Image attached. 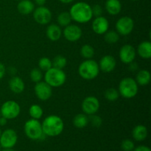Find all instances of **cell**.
<instances>
[{
    "instance_id": "cell-1",
    "label": "cell",
    "mask_w": 151,
    "mask_h": 151,
    "mask_svg": "<svg viewBox=\"0 0 151 151\" xmlns=\"http://www.w3.org/2000/svg\"><path fill=\"white\" fill-rule=\"evenodd\" d=\"M69 14L72 20L80 24L87 23L93 17L91 7L84 1H79L73 4L69 10Z\"/></svg>"
},
{
    "instance_id": "cell-2",
    "label": "cell",
    "mask_w": 151,
    "mask_h": 151,
    "mask_svg": "<svg viewBox=\"0 0 151 151\" xmlns=\"http://www.w3.org/2000/svg\"><path fill=\"white\" fill-rule=\"evenodd\" d=\"M43 133L47 137H55L60 135L64 128V123L61 118L57 115H50L41 123Z\"/></svg>"
},
{
    "instance_id": "cell-3",
    "label": "cell",
    "mask_w": 151,
    "mask_h": 151,
    "mask_svg": "<svg viewBox=\"0 0 151 151\" xmlns=\"http://www.w3.org/2000/svg\"><path fill=\"white\" fill-rule=\"evenodd\" d=\"M100 68L97 61L93 59H86L78 67V74L83 79L90 81L97 78Z\"/></svg>"
},
{
    "instance_id": "cell-4",
    "label": "cell",
    "mask_w": 151,
    "mask_h": 151,
    "mask_svg": "<svg viewBox=\"0 0 151 151\" xmlns=\"http://www.w3.org/2000/svg\"><path fill=\"white\" fill-rule=\"evenodd\" d=\"M24 134L32 140H43L47 136L43 133L41 123L38 119H31L27 121L24 127Z\"/></svg>"
},
{
    "instance_id": "cell-5",
    "label": "cell",
    "mask_w": 151,
    "mask_h": 151,
    "mask_svg": "<svg viewBox=\"0 0 151 151\" xmlns=\"http://www.w3.org/2000/svg\"><path fill=\"white\" fill-rule=\"evenodd\" d=\"M66 81V73L63 69L52 67L46 72L44 75V81L50 86L60 87L65 83Z\"/></svg>"
},
{
    "instance_id": "cell-6",
    "label": "cell",
    "mask_w": 151,
    "mask_h": 151,
    "mask_svg": "<svg viewBox=\"0 0 151 151\" xmlns=\"http://www.w3.org/2000/svg\"><path fill=\"white\" fill-rule=\"evenodd\" d=\"M139 87L137 81L131 78H125L119 84V93L124 98L131 99L138 93Z\"/></svg>"
},
{
    "instance_id": "cell-7",
    "label": "cell",
    "mask_w": 151,
    "mask_h": 151,
    "mask_svg": "<svg viewBox=\"0 0 151 151\" xmlns=\"http://www.w3.org/2000/svg\"><path fill=\"white\" fill-rule=\"evenodd\" d=\"M21 112V107L19 103L13 100H8L3 103L0 109L1 116L7 119H16Z\"/></svg>"
},
{
    "instance_id": "cell-8",
    "label": "cell",
    "mask_w": 151,
    "mask_h": 151,
    "mask_svg": "<svg viewBox=\"0 0 151 151\" xmlns=\"http://www.w3.org/2000/svg\"><path fill=\"white\" fill-rule=\"evenodd\" d=\"M18 141V135L13 129L4 130L0 136V145L1 148H13Z\"/></svg>"
},
{
    "instance_id": "cell-9",
    "label": "cell",
    "mask_w": 151,
    "mask_h": 151,
    "mask_svg": "<svg viewBox=\"0 0 151 151\" xmlns=\"http://www.w3.org/2000/svg\"><path fill=\"white\" fill-rule=\"evenodd\" d=\"M115 27L119 35H128L134 30V22L129 16H122L118 19Z\"/></svg>"
},
{
    "instance_id": "cell-10",
    "label": "cell",
    "mask_w": 151,
    "mask_h": 151,
    "mask_svg": "<svg viewBox=\"0 0 151 151\" xmlns=\"http://www.w3.org/2000/svg\"><path fill=\"white\" fill-rule=\"evenodd\" d=\"M33 18L38 24L45 25L51 22L52 13L47 7L38 6L33 10Z\"/></svg>"
},
{
    "instance_id": "cell-11",
    "label": "cell",
    "mask_w": 151,
    "mask_h": 151,
    "mask_svg": "<svg viewBox=\"0 0 151 151\" xmlns=\"http://www.w3.org/2000/svg\"><path fill=\"white\" fill-rule=\"evenodd\" d=\"M35 95L41 101H47L52 94V88L45 81L36 83L34 88Z\"/></svg>"
},
{
    "instance_id": "cell-12",
    "label": "cell",
    "mask_w": 151,
    "mask_h": 151,
    "mask_svg": "<svg viewBox=\"0 0 151 151\" xmlns=\"http://www.w3.org/2000/svg\"><path fill=\"white\" fill-rule=\"evenodd\" d=\"M100 101L97 97L89 96L86 97L82 103V110L86 115L95 114L100 109Z\"/></svg>"
},
{
    "instance_id": "cell-13",
    "label": "cell",
    "mask_w": 151,
    "mask_h": 151,
    "mask_svg": "<svg viewBox=\"0 0 151 151\" xmlns=\"http://www.w3.org/2000/svg\"><path fill=\"white\" fill-rule=\"evenodd\" d=\"M137 51L131 44H125L119 50V56L120 60L125 64H129L136 58Z\"/></svg>"
},
{
    "instance_id": "cell-14",
    "label": "cell",
    "mask_w": 151,
    "mask_h": 151,
    "mask_svg": "<svg viewBox=\"0 0 151 151\" xmlns=\"http://www.w3.org/2000/svg\"><path fill=\"white\" fill-rule=\"evenodd\" d=\"M82 29L76 24H69L63 29V35L67 41L70 42L78 41L82 36Z\"/></svg>"
},
{
    "instance_id": "cell-15",
    "label": "cell",
    "mask_w": 151,
    "mask_h": 151,
    "mask_svg": "<svg viewBox=\"0 0 151 151\" xmlns=\"http://www.w3.org/2000/svg\"><path fill=\"white\" fill-rule=\"evenodd\" d=\"M109 27V22L106 18L103 16L95 17L92 22L91 28L95 33L98 35H103L108 31Z\"/></svg>"
},
{
    "instance_id": "cell-16",
    "label": "cell",
    "mask_w": 151,
    "mask_h": 151,
    "mask_svg": "<svg viewBox=\"0 0 151 151\" xmlns=\"http://www.w3.org/2000/svg\"><path fill=\"white\" fill-rule=\"evenodd\" d=\"M98 65L100 70H101L102 72L109 73V72L114 70V69L116 68V59L112 55H105L100 59V63H98Z\"/></svg>"
},
{
    "instance_id": "cell-17",
    "label": "cell",
    "mask_w": 151,
    "mask_h": 151,
    "mask_svg": "<svg viewBox=\"0 0 151 151\" xmlns=\"http://www.w3.org/2000/svg\"><path fill=\"white\" fill-rule=\"evenodd\" d=\"M9 88L15 94H21L24 90V83L19 77L13 76L9 81Z\"/></svg>"
},
{
    "instance_id": "cell-18",
    "label": "cell",
    "mask_w": 151,
    "mask_h": 151,
    "mask_svg": "<svg viewBox=\"0 0 151 151\" xmlns=\"http://www.w3.org/2000/svg\"><path fill=\"white\" fill-rule=\"evenodd\" d=\"M62 35V30L60 26L57 24L49 25L47 29V36L50 41H57L60 38Z\"/></svg>"
},
{
    "instance_id": "cell-19",
    "label": "cell",
    "mask_w": 151,
    "mask_h": 151,
    "mask_svg": "<svg viewBox=\"0 0 151 151\" xmlns=\"http://www.w3.org/2000/svg\"><path fill=\"white\" fill-rule=\"evenodd\" d=\"M106 10L111 16H116L122 10V4L119 0H106Z\"/></svg>"
},
{
    "instance_id": "cell-20",
    "label": "cell",
    "mask_w": 151,
    "mask_h": 151,
    "mask_svg": "<svg viewBox=\"0 0 151 151\" xmlns=\"http://www.w3.org/2000/svg\"><path fill=\"white\" fill-rule=\"evenodd\" d=\"M148 131L147 127L143 125H138L133 129L132 137L136 141L142 142L147 138Z\"/></svg>"
},
{
    "instance_id": "cell-21",
    "label": "cell",
    "mask_w": 151,
    "mask_h": 151,
    "mask_svg": "<svg viewBox=\"0 0 151 151\" xmlns=\"http://www.w3.org/2000/svg\"><path fill=\"white\" fill-rule=\"evenodd\" d=\"M137 52L143 59H150L151 58V43L150 41H142L139 44Z\"/></svg>"
},
{
    "instance_id": "cell-22",
    "label": "cell",
    "mask_w": 151,
    "mask_h": 151,
    "mask_svg": "<svg viewBox=\"0 0 151 151\" xmlns=\"http://www.w3.org/2000/svg\"><path fill=\"white\" fill-rule=\"evenodd\" d=\"M18 11L23 15H28L35 10V5L30 0H21L17 5Z\"/></svg>"
},
{
    "instance_id": "cell-23",
    "label": "cell",
    "mask_w": 151,
    "mask_h": 151,
    "mask_svg": "<svg viewBox=\"0 0 151 151\" xmlns=\"http://www.w3.org/2000/svg\"><path fill=\"white\" fill-rule=\"evenodd\" d=\"M150 73L149 71L146 69H142L137 73L135 81H137L138 85L146 86L150 82Z\"/></svg>"
},
{
    "instance_id": "cell-24",
    "label": "cell",
    "mask_w": 151,
    "mask_h": 151,
    "mask_svg": "<svg viewBox=\"0 0 151 151\" xmlns=\"http://www.w3.org/2000/svg\"><path fill=\"white\" fill-rule=\"evenodd\" d=\"M88 124V116L85 114H78L73 119V125L77 128H83Z\"/></svg>"
},
{
    "instance_id": "cell-25",
    "label": "cell",
    "mask_w": 151,
    "mask_h": 151,
    "mask_svg": "<svg viewBox=\"0 0 151 151\" xmlns=\"http://www.w3.org/2000/svg\"><path fill=\"white\" fill-rule=\"evenodd\" d=\"M29 114L32 119H39L42 117L44 111H43L42 108L39 105L33 104L29 107Z\"/></svg>"
},
{
    "instance_id": "cell-26",
    "label": "cell",
    "mask_w": 151,
    "mask_h": 151,
    "mask_svg": "<svg viewBox=\"0 0 151 151\" xmlns=\"http://www.w3.org/2000/svg\"><path fill=\"white\" fill-rule=\"evenodd\" d=\"M72 20L69 12H62L58 15L57 19L58 23L61 27H66L70 24Z\"/></svg>"
},
{
    "instance_id": "cell-27",
    "label": "cell",
    "mask_w": 151,
    "mask_h": 151,
    "mask_svg": "<svg viewBox=\"0 0 151 151\" xmlns=\"http://www.w3.org/2000/svg\"><path fill=\"white\" fill-rule=\"evenodd\" d=\"M81 55L85 59H91L94 55V50L89 44H84L81 49Z\"/></svg>"
},
{
    "instance_id": "cell-28",
    "label": "cell",
    "mask_w": 151,
    "mask_h": 151,
    "mask_svg": "<svg viewBox=\"0 0 151 151\" xmlns=\"http://www.w3.org/2000/svg\"><path fill=\"white\" fill-rule=\"evenodd\" d=\"M104 40L108 44H115L119 40V35L116 31H107L104 34Z\"/></svg>"
},
{
    "instance_id": "cell-29",
    "label": "cell",
    "mask_w": 151,
    "mask_h": 151,
    "mask_svg": "<svg viewBox=\"0 0 151 151\" xmlns=\"http://www.w3.org/2000/svg\"><path fill=\"white\" fill-rule=\"evenodd\" d=\"M52 63V67L63 69L67 64V60L64 56L57 55L53 58Z\"/></svg>"
},
{
    "instance_id": "cell-30",
    "label": "cell",
    "mask_w": 151,
    "mask_h": 151,
    "mask_svg": "<svg viewBox=\"0 0 151 151\" xmlns=\"http://www.w3.org/2000/svg\"><path fill=\"white\" fill-rule=\"evenodd\" d=\"M104 96L107 100L110 102H114L118 100L119 97V93L116 88H109L106 90L104 93Z\"/></svg>"
},
{
    "instance_id": "cell-31",
    "label": "cell",
    "mask_w": 151,
    "mask_h": 151,
    "mask_svg": "<svg viewBox=\"0 0 151 151\" xmlns=\"http://www.w3.org/2000/svg\"><path fill=\"white\" fill-rule=\"evenodd\" d=\"M38 66L39 69L41 71H44L47 72V70L52 67V60H50L49 58L43 57L38 61Z\"/></svg>"
},
{
    "instance_id": "cell-32",
    "label": "cell",
    "mask_w": 151,
    "mask_h": 151,
    "mask_svg": "<svg viewBox=\"0 0 151 151\" xmlns=\"http://www.w3.org/2000/svg\"><path fill=\"white\" fill-rule=\"evenodd\" d=\"M29 76H30L31 81L36 83L41 81V79L43 78V74L39 68H35V69L31 70Z\"/></svg>"
},
{
    "instance_id": "cell-33",
    "label": "cell",
    "mask_w": 151,
    "mask_h": 151,
    "mask_svg": "<svg viewBox=\"0 0 151 151\" xmlns=\"http://www.w3.org/2000/svg\"><path fill=\"white\" fill-rule=\"evenodd\" d=\"M88 122H91V125L95 128H100L103 124V119L100 116H97V115H88Z\"/></svg>"
},
{
    "instance_id": "cell-34",
    "label": "cell",
    "mask_w": 151,
    "mask_h": 151,
    "mask_svg": "<svg viewBox=\"0 0 151 151\" xmlns=\"http://www.w3.org/2000/svg\"><path fill=\"white\" fill-rule=\"evenodd\" d=\"M121 147L123 151H133L135 147V145L132 140L125 139L122 142Z\"/></svg>"
},
{
    "instance_id": "cell-35",
    "label": "cell",
    "mask_w": 151,
    "mask_h": 151,
    "mask_svg": "<svg viewBox=\"0 0 151 151\" xmlns=\"http://www.w3.org/2000/svg\"><path fill=\"white\" fill-rule=\"evenodd\" d=\"M91 10H92L93 16L95 17L101 16L103 14V8L100 4H94L93 7H91Z\"/></svg>"
},
{
    "instance_id": "cell-36",
    "label": "cell",
    "mask_w": 151,
    "mask_h": 151,
    "mask_svg": "<svg viewBox=\"0 0 151 151\" xmlns=\"http://www.w3.org/2000/svg\"><path fill=\"white\" fill-rule=\"evenodd\" d=\"M129 69L131 72H136L137 70H138L139 69V65L137 62H131L129 63Z\"/></svg>"
},
{
    "instance_id": "cell-37",
    "label": "cell",
    "mask_w": 151,
    "mask_h": 151,
    "mask_svg": "<svg viewBox=\"0 0 151 151\" xmlns=\"http://www.w3.org/2000/svg\"><path fill=\"white\" fill-rule=\"evenodd\" d=\"M134 151H151L150 148L145 145H139L137 147H134Z\"/></svg>"
},
{
    "instance_id": "cell-38",
    "label": "cell",
    "mask_w": 151,
    "mask_h": 151,
    "mask_svg": "<svg viewBox=\"0 0 151 151\" xmlns=\"http://www.w3.org/2000/svg\"><path fill=\"white\" fill-rule=\"evenodd\" d=\"M6 72V68L3 63H0V80L4 78V75Z\"/></svg>"
},
{
    "instance_id": "cell-39",
    "label": "cell",
    "mask_w": 151,
    "mask_h": 151,
    "mask_svg": "<svg viewBox=\"0 0 151 151\" xmlns=\"http://www.w3.org/2000/svg\"><path fill=\"white\" fill-rule=\"evenodd\" d=\"M7 122V119L4 116H0V126H4Z\"/></svg>"
},
{
    "instance_id": "cell-40",
    "label": "cell",
    "mask_w": 151,
    "mask_h": 151,
    "mask_svg": "<svg viewBox=\"0 0 151 151\" xmlns=\"http://www.w3.org/2000/svg\"><path fill=\"white\" fill-rule=\"evenodd\" d=\"M34 1H35V3L38 6H44L47 0H34Z\"/></svg>"
},
{
    "instance_id": "cell-41",
    "label": "cell",
    "mask_w": 151,
    "mask_h": 151,
    "mask_svg": "<svg viewBox=\"0 0 151 151\" xmlns=\"http://www.w3.org/2000/svg\"><path fill=\"white\" fill-rule=\"evenodd\" d=\"M8 70H9V72H10V73L12 75H16V72H17V70H16V68H15V67H13V66H12V67H10V68H9Z\"/></svg>"
},
{
    "instance_id": "cell-42",
    "label": "cell",
    "mask_w": 151,
    "mask_h": 151,
    "mask_svg": "<svg viewBox=\"0 0 151 151\" xmlns=\"http://www.w3.org/2000/svg\"><path fill=\"white\" fill-rule=\"evenodd\" d=\"M60 2L63 3V4H69V3L72 2L74 0H59Z\"/></svg>"
},
{
    "instance_id": "cell-43",
    "label": "cell",
    "mask_w": 151,
    "mask_h": 151,
    "mask_svg": "<svg viewBox=\"0 0 151 151\" xmlns=\"http://www.w3.org/2000/svg\"><path fill=\"white\" fill-rule=\"evenodd\" d=\"M1 151H16V150H13V148H3V150H1Z\"/></svg>"
},
{
    "instance_id": "cell-44",
    "label": "cell",
    "mask_w": 151,
    "mask_h": 151,
    "mask_svg": "<svg viewBox=\"0 0 151 151\" xmlns=\"http://www.w3.org/2000/svg\"><path fill=\"white\" fill-rule=\"evenodd\" d=\"M1 132H2V131H1V128H0V136H1Z\"/></svg>"
},
{
    "instance_id": "cell-45",
    "label": "cell",
    "mask_w": 151,
    "mask_h": 151,
    "mask_svg": "<svg viewBox=\"0 0 151 151\" xmlns=\"http://www.w3.org/2000/svg\"><path fill=\"white\" fill-rule=\"evenodd\" d=\"M131 1H139V0H131Z\"/></svg>"
},
{
    "instance_id": "cell-46",
    "label": "cell",
    "mask_w": 151,
    "mask_h": 151,
    "mask_svg": "<svg viewBox=\"0 0 151 151\" xmlns=\"http://www.w3.org/2000/svg\"><path fill=\"white\" fill-rule=\"evenodd\" d=\"M0 151H1V145H0Z\"/></svg>"
},
{
    "instance_id": "cell-47",
    "label": "cell",
    "mask_w": 151,
    "mask_h": 151,
    "mask_svg": "<svg viewBox=\"0 0 151 151\" xmlns=\"http://www.w3.org/2000/svg\"><path fill=\"white\" fill-rule=\"evenodd\" d=\"M1 116V113H0V116Z\"/></svg>"
},
{
    "instance_id": "cell-48",
    "label": "cell",
    "mask_w": 151,
    "mask_h": 151,
    "mask_svg": "<svg viewBox=\"0 0 151 151\" xmlns=\"http://www.w3.org/2000/svg\"><path fill=\"white\" fill-rule=\"evenodd\" d=\"M17 1H21V0H17Z\"/></svg>"
}]
</instances>
